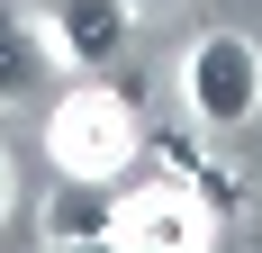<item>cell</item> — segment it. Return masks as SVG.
<instances>
[{
    "label": "cell",
    "instance_id": "obj_1",
    "mask_svg": "<svg viewBox=\"0 0 262 253\" xmlns=\"http://www.w3.org/2000/svg\"><path fill=\"white\" fill-rule=\"evenodd\" d=\"M46 154H54V172H73V181H118L136 163V109H127V91L73 81V91L46 109Z\"/></svg>",
    "mask_w": 262,
    "mask_h": 253
},
{
    "label": "cell",
    "instance_id": "obj_7",
    "mask_svg": "<svg viewBox=\"0 0 262 253\" xmlns=\"http://www.w3.org/2000/svg\"><path fill=\"white\" fill-rule=\"evenodd\" d=\"M0 226H9V163H0Z\"/></svg>",
    "mask_w": 262,
    "mask_h": 253
},
{
    "label": "cell",
    "instance_id": "obj_4",
    "mask_svg": "<svg viewBox=\"0 0 262 253\" xmlns=\"http://www.w3.org/2000/svg\"><path fill=\"white\" fill-rule=\"evenodd\" d=\"M63 73L54 54V27L27 9V0H0V109H36Z\"/></svg>",
    "mask_w": 262,
    "mask_h": 253
},
{
    "label": "cell",
    "instance_id": "obj_3",
    "mask_svg": "<svg viewBox=\"0 0 262 253\" xmlns=\"http://www.w3.org/2000/svg\"><path fill=\"white\" fill-rule=\"evenodd\" d=\"M108 244H127V253H199V244H217V217L181 181H145V190L108 199Z\"/></svg>",
    "mask_w": 262,
    "mask_h": 253
},
{
    "label": "cell",
    "instance_id": "obj_5",
    "mask_svg": "<svg viewBox=\"0 0 262 253\" xmlns=\"http://www.w3.org/2000/svg\"><path fill=\"white\" fill-rule=\"evenodd\" d=\"M46 27H54V54H63V64L100 73V64H118V54H127V36H136V0H54Z\"/></svg>",
    "mask_w": 262,
    "mask_h": 253
},
{
    "label": "cell",
    "instance_id": "obj_2",
    "mask_svg": "<svg viewBox=\"0 0 262 253\" xmlns=\"http://www.w3.org/2000/svg\"><path fill=\"white\" fill-rule=\"evenodd\" d=\"M181 100H190V118L208 126V136L253 126L262 118V46L244 27H208V36L181 54Z\"/></svg>",
    "mask_w": 262,
    "mask_h": 253
},
{
    "label": "cell",
    "instance_id": "obj_6",
    "mask_svg": "<svg viewBox=\"0 0 262 253\" xmlns=\"http://www.w3.org/2000/svg\"><path fill=\"white\" fill-rule=\"evenodd\" d=\"M108 199H118V181H73L54 190L46 208V244H108Z\"/></svg>",
    "mask_w": 262,
    "mask_h": 253
},
{
    "label": "cell",
    "instance_id": "obj_8",
    "mask_svg": "<svg viewBox=\"0 0 262 253\" xmlns=\"http://www.w3.org/2000/svg\"><path fill=\"white\" fill-rule=\"evenodd\" d=\"M145 9H181V0H145Z\"/></svg>",
    "mask_w": 262,
    "mask_h": 253
}]
</instances>
